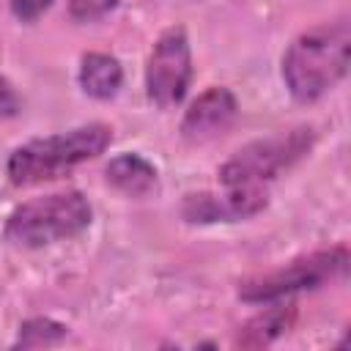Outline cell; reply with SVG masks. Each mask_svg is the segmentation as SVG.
<instances>
[{
	"label": "cell",
	"mask_w": 351,
	"mask_h": 351,
	"mask_svg": "<svg viewBox=\"0 0 351 351\" xmlns=\"http://www.w3.org/2000/svg\"><path fill=\"white\" fill-rule=\"evenodd\" d=\"M313 143L310 129H293L288 134L266 137L258 143H250L241 148L219 173L225 186H241V184H261L266 178H274L282 167L296 162Z\"/></svg>",
	"instance_id": "obj_5"
},
{
	"label": "cell",
	"mask_w": 351,
	"mask_h": 351,
	"mask_svg": "<svg viewBox=\"0 0 351 351\" xmlns=\"http://www.w3.org/2000/svg\"><path fill=\"white\" fill-rule=\"evenodd\" d=\"M266 206V192L261 184H241L228 186L225 197L214 195H189L184 203V214L192 222H211V219H233V217H250Z\"/></svg>",
	"instance_id": "obj_7"
},
{
	"label": "cell",
	"mask_w": 351,
	"mask_h": 351,
	"mask_svg": "<svg viewBox=\"0 0 351 351\" xmlns=\"http://www.w3.org/2000/svg\"><path fill=\"white\" fill-rule=\"evenodd\" d=\"M348 25L337 22L299 36L282 60V77L299 101L318 99L348 69Z\"/></svg>",
	"instance_id": "obj_1"
},
{
	"label": "cell",
	"mask_w": 351,
	"mask_h": 351,
	"mask_svg": "<svg viewBox=\"0 0 351 351\" xmlns=\"http://www.w3.org/2000/svg\"><path fill=\"white\" fill-rule=\"evenodd\" d=\"M90 222V206L80 192H58L36 197L11 211L5 236L22 247H41L77 236Z\"/></svg>",
	"instance_id": "obj_3"
},
{
	"label": "cell",
	"mask_w": 351,
	"mask_h": 351,
	"mask_svg": "<svg viewBox=\"0 0 351 351\" xmlns=\"http://www.w3.org/2000/svg\"><path fill=\"white\" fill-rule=\"evenodd\" d=\"M121 66L115 58L104 55V52H90L82 58V69H80V82L82 90L93 99H112L121 88Z\"/></svg>",
	"instance_id": "obj_9"
},
{
	"label": "cell",
	"mask_w": 351,
	"mask_h": 351,
	"mask_svg": "<svg viewBox=\"0 0 351 351\" xmlns=\"http://www.w3.org/2000/svg\"><path fill=\"white\" fill-rule=\"evenodd\" d=\"M63 337H66V329L60 324H55L49 318H33V321H27L22 326L19 346H25V348H30V346H52V343H58Z\"/></svg>",
	"instance_id": "obj_12"
},
{
	"label": "cell",
	"mask_w": 351,
	"mask_h": 351,
	"mask_svg": "<svg viewBox=\"0 0 351 351\" xmlns=\"http://www.w3.org/2000/svg\"><path fill=\"white\" fill-rule=\"evenodd\" d=\"M118 0H69V11L74 19H82V22H90V19H99L104 16L107 11L115 8Z\"/></svg>",
	"instance_id": "obj_13"
},
{
	"label": "cell",
	"mask_w": 351,
	"mask_h": 351,
	"mask_svg": "<svg viewBox=\"0 0 351 351\" xmlns=\"http://www.w3.org/2000/svg\"><path fill=\"white\" fill-rule=\"evenodd\" d=\"M49 5H52V0H11V11H14L22 22H30V19L41 16Z\"/></svg>",
	"instance_id": "obj_14"
},
{
	"label": "cell",
	"mask_w": 351,
	"mask_h": 351,
	"mask_svg": "<svg viewBox=\"0 0 351 351\" xmlns=\"http://www.w3.org/2000/svg\"><path fill=\"white\" fill-rule=\"evenodd\" d=\"M189 77H192V60H189L186 36L184 30H167L156 41L145 69V88L151 101H156L159 107L178 104L186 93Z\"/></svg>",
	"instance_id": "obj_6"
},
{
	"label": "cell",
	"mask_w": 351,
	"mask_h": 351,
	"mask_svg": "<svg viewBox=\"0 0 351 351\" xmlns=\"http://www.w3.org/2000/svg\"><path fill=\"white\" fill-rule=\"evenodd\" d=\"M348 266V250L335 247L329 252H315L299 261H291L288 266L252 277L239 288V296L247 302H271L285 293L302 291V288H318L326 280H335Z\"/></svg>",
	"instance_id": "obj_4"
},
{
	"label": "cell",
	"mask_w": 351,
	"mask_h": 351,
	"mask_svg": "<svg viewBox=\"0 0 351 351\" xmlns=\"http://www.w3.org/2000/svg\"><path fill=\"white\" fill-rule=\"evenodd\" d=\"M110 137H112L110 126L90 123V126H80L66 134L33 140L11 154L8 176L16 186L58 178V176L69 173L74 165L99 156L110 145Z\"/></svg>",
	"instance_id": "obj_2"
},
{
	"label": "cell",
	"mask_w": 351,
	"mask_h": 351,
	"mask_svg": "<svg viewBox=\"0 0 351 351\" xmlns=\"http://www.w3.org/2000/svg\"><path fill=\"white\" fill-rule=\"evenodd\" d=\"M107 181H110L115 189H121V192L137 197V195H145V192L154 189V184H156V170H154L145 159H140V156H134V154H123V156H115V159L107 165Z\"/></svg>",
	"instance_id": "obj_10"
},
{
	"label": "cell",
	"mask_w": 351,
	"mask_h": 351,
	"mask_svg": "<svg viewBox=\"0 0 351 351\" xmlns=\"http://www.w3.org/2000/svg\"><path fill=\"white\" fill-rule=\"evenodd\" d=\"M236 121V99L225 88H211L203 96L192 101V107L184 115L181 132L189 143H206Z\"/></svg>",
	"instance_id": "obj_8"
},
{
	"label": "cell",
	"mask_w": 351,
	"mask_h": 351,
	"mask_svg": "<svg viewBox=\"0 0 351 351\" xmlns=\"http://www.w3.org/2000/svg\"><path fill=\"white\" fill-rule=\"evenodd\" d=\"M16 112V96H14V90H11V85L0 77V118H5V115H14Z\"/></svg>",
	"instance_id": "obj_15"
},
{
	"label": "cell",
	"mask_w": 351,
	"mask_h": 351,
	"mask_svg": "<svg viewBox=\"0 0 351 351\" xmlns=\"http://www.w3.org/2000/svg\"><path fill=\"white\" fill-rule=\"evenodd\" d=\"M291 324V307H271L252 321H247L236 337V346L241 348H261L269 346L280 332H285Z\"/></svg>",
	"instance_id": "obj_11"
}]
</instances>
